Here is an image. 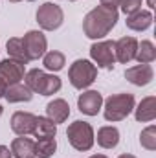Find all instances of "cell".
Wrapping results in <instances>:
<instances>
[{
  "label": "cell",
  "instance_id": "6da1fadb",
  "mask_svg": "<svg viewBox=\"0 0 156 158\" xmlns=\"http://www.w3.org/2000/svg\"><path fill=\"white\" fill-rule=\"evenodd\" d=\"M117 22V9H109L103 6L94 7L83 19V31L88 39L99 40L107 37Z\"/></svg>",
  "mask_w": 156,
  "mask_h": 158
},
{
  "label": "cell",
  "instance_id": "7a4b0ae2",
  "mask_svg": "<svg viewBox=\"0 0 156 158\" xmlns=\"http://www.w3.org/2000/svg\"><path fill=\"white\" fill-rule=\"evenodd\" d=\"M103 107V116L107 121H121L125 119L132 110H134V96L129 92H121V94H114L110 98H107Z\"/></svg>",
  "mask_w": 156,
  "mask_h": 158
},
{
  "label": "cell",
  "instance_id": "3957f363",
  "mask_svg": "<svg viewBox=\"0 0 156 158\" xmlns=\"http://www.w3.org/2000/svg\"><path fill=\"white\" fill-rule=\"evenodd\" d=\"M24 79H26L28 88L31 92H35V94H40V96H51V94L59 92L61 86H63L61 79L57 77V76L46 74L44 70H39V68L28 70Z\"/></svg>",
  "mask_w": 156,
  "mask_h": 158
},
{
  "label": "cell",
  "instance_id": "277c9868",
  "mask_svg": "<svg viewBox=\"0 0 156 158\" xmlns=\"http://www.w3.org/2000/svg\"><path fill=\"white\" fill-rule=\"evenodd\" d=\"M66 136H68V142L70 145L76 149V151H90L94 142H96V136H94V129L90 123L86 121H74L68 125V131H66Z\"/></svg>",
  "mask_w": 156,
  "mask_h": 158
},
{
  "label": "cell",
  "instance_id": "5b68a950",
  "mask_svg": "<svg viewBox=\"0 0 156 158\" xmlns=\"http://www.w3.org/2000/svg\"><path fill=\"white\" fill-rule=\"evenodd\" d=\"M96 77H97V68H96V64H92L86 59L74 61L70 70H68V79H70L72 86L77 88V90L88 88L96 81Z\"/></svg>",
  "mask_w": 156,
  "mask_h": 158
},
{
  "label": "cell",
  "instance_id": "8992f818",
  "mask_svg": "<svg viewBox=\"0 0 156 158\" xmlns=\"http://www.w3.org/2000/svg\"><path fill=\"white\" fill-rule=\"evenodd\" d=\"M64 20V13L61 9V6L53 4V2H44L40 4L37 9V22L42 30L46 31H53L57 28H61Z\"/></svg>",
  "mask_w": 156,
  "mask_h": 158
},
{
  "label": "cell",
  "instance_id": "52a82bcc",
  "mask_svg": "<svg viewBox=\"0 0 156 158\" xmlns=\"http://www.w3.org/2000/svg\"><path fill=\"white\" fill-rule=\"evenodd\" d=\"M90 57L92 61L105 70H112L116 63V53H114V40H97L90 46Z\"/></svg>",
  "mask_w": 156,
  "mask_h": 158
},
{
  "label": "cell",
  "instance_id": "ba28073f",
  "mask_svg": "<svg viewBox=\"0 0 156 158\" xmlns=\"http://www.w3.org/2000/svg\"><path fill=\"white\" fill-rule=\"evenodd\" d=\"M22 42H24V48H26V55L30 61H37L40 59L44 53H46V48H48V40L44 37L42 31H37V30H30L24 37H22Z\"/></svg>",
  "mask_w": 156,
  "mask_h": 158
},
{
  "label": "cell",
  "instance_id": "9c48e42d",
  "mask_svg": "<svg viewBox=\"0 0 156 158\" xmlns=\"http://www.w3.org/2000/svg\"><path fill=\"white\" fill-rule=\"evenodd\" d=\"M26 76V64L20 61H15L11 57L0 61V79L9 86L15 83H20Z\"/></svg>",
  "mask_w": 156,
  "mask_h": 158
},
{
  "label": "cell",
  "instance_id": "30bf717a",
  "mask_svg": "<svg viewBox=\"0 0 156 158\" xmlns=\"http://www.w3.org/2000/svg\"><path fill=\"white\" fill-rule=\"evenodd\" d=\"M79 110L86 116H97V112L103 107V96L97 90H84L77 98Z\"/></svg>",
  "mask_w": 156,
  "mask_h": 158
},
{
  "label": "cell",
  "instance_id": "8fae6325",
  "mask_svg": "<svg viewBox=\"0 0 156 158\" xmlns=\"http://www.w3.org/2000/svg\"><path fill=\"white\" fill-rule=\"evenodd\" d=\"M138 40L134 37H121L119 40L114 42V53H116V61L127 64L130 61H134L136 52H138Z\"/></svg>",
  "mask_w": 156,
  "mask_h": 158
},
{
  "label": "cell",
  "instance_id": "7c38bea8",
  "mask_svg": "<svg viewBox=\"0 0 156 158\" xmlns=\"http://www.w3.org/2000/svg\"><path fill=\"white\" fill-rule=\"evenodd\" d=\"M35 119L37 116L31 114V112H15L11 116V131L18 136H28L33 132V127H35Z\"/></svg>",
  "mask_w": 156,
  "mask_h": 158
},
{
  "label": "cell",
  "instance_id": "4fadbf2b",
  "mask_svg": "<svg viewBox=\"0 0 156 158\" xmlns=\"http://www.w3.org/2000/svg\"><path fill=\"white\" fill-rule=\"evenodd\" d=\"M125 77L136 86H147L154 77V72H153L151 64H136V66L125 70Z\"/></svg>",
  "mask_w": 156,
  "mask_h": 158
},
{
  "label": "cell",
  "instance_id": "5bb4252c",
  "mask_svg": "<svg viewBox=\"0 0 156 158\" xmlns=\"http://www.w3.org/2000/svg\"><path fill=\"white\" fill-rule=\"evenodd\" d=\"M46 118H50L55 125L57 123H63V121H66L68 116H70V105L64 101V99H53V101H50L48 105H46Z\"/></svg>",
  "mask_w": 156,
  "mask_h": 158
},
{
  "label": "cell",
  "instance_id": "9a60e30c",
  "mask_svg": "<svg viewBox=\"0 0 156 158\" xmlns=\"http://www.w3.org/2000/svg\"><path fill=\"white\" fill-rule=\"evenodd\" d=\"M125 24L132 31H145L153 24V13L151 11H145V9H140V11H136L132 15H127Z\"/></svg>",
  "mask_w": 156,
  "mask_h": 158
},
{
  "label": "cell",
  "instance_id": "2e32d148",
  "mask_svg": "<svg viewBox=\"0 0 156 158\" xmlns=\"http://www.w3.org/2000/svg\"><path fill=\"white\" fill-rule=\"evenodd\" d=\"M4 98L9 101V103H22V101H31L33 98V92L28 88V85L24 83H15V85H9L4 92Z\"/></svg>",
  "mask_w": 156,
  "mask_h": 158
},
{
  "label": "cell",
  "instance_id": "e0dca14e",
  "mask_svg": "<svg viewBox=\"0 0 156 158\" xmlns=\"http://www.w3.org/2000/svg\"><path fill=\"white\" fill-rule=\"evenodd\" d=\"M11 155L13 158H35V142L20 136L11 142Z\"/></svg>",
  "mask_w": 156,
  "mask_h": 158
},
{
  "label": "cell",
  "instance_id": "ac0fdd59",
  "mask_svg": "<svg viewBox=\"0 0 156 158\" xmlns=\"http://www.w3.org/2000/svg\"><path fill=\"white\" fill-rule=\"evenodd\" d=\"M134 114L136 119L142 121V123H147V121H153L156 118V98L154 96H147L140 101V105L134 109Z\"/></svg>",
  "mask_w": 156,
  "mask_h": 158
},
{
  "label": "cell",
  "instance_id": "d6986e66",
  "mask_svg": "<svg viewBox=\"0 0 156 158\" xmlns=\"http://www.w3.org/2000/svg\"><path fill=\"white\" fill-rule=\"evenodd\" d=\"M119 143V131L112 125L101 127L97 131V145L103 149H114Z\"/></svg>",
  "mask_w": 156,
  "mask_h": 158
},
{
  "label": "cell",
  "instance_id": "ffe728a7",
  "mask_svg": "<svg viewBox=\"0 0 156 158\" xmlns=\"http://www.w3.org/2000/svg\"><path fill=\"white\" fill-rule=\"evenodd\" d=\"M31 134H33L35 138H55V134H57V125H55L50 118L37 116L35 127H33V132H31Z\"/></svg>",
  "mask_w": 156,
  "mask_h": 158
},
{
  "label": "cell",
  "instance_id": "44dd1931",
  "mask_svg": "<svg viewBox=\"0 0 156 158\" xmlns=\"http://www.w3.org/2000/svg\"><path fill=\"white\" fill-rule=\"evenodd\" d=\"M42 61H44V68L46 70H51V72H59L64 68L66 64V57L63 52H57V50H51V52H46L42 55Z\"/></svg>",
  "mask_w": 156,
  "mask_h": 158
},
{
  "label": "cell",
  "instance_id": "7402d4cb",
  "mask_svg": "<svg viewBox=\"0 0 156 158\" xmlns=\"http://www.w3.org/2000/svg\"><path fill=\"white\" fill-rule=\"evenodd\" d=\"M6 46H7V53H9L11 59L20 61V63H24V64L30 63V59H28V55H26V48H24L22 37H13V39H9Z\"/></svg>",
  "mask_w": 156,
  "mask_h": 158
},
{
  "label": "cell",
  "instance_id": "603a6c76",
  "mask_svg": "<svg viewBox=\"0 0 156 158\" xmlns=\"http://www.w3.org/2000/svg\"><path fill=\"white\" fill-rule=\"evenodd\" d=\"M140 64H151L156 59V48L151 40H142V44H138V52L134 57Z\"/></svg>",
  "mask_w": 156,
  "mask_h": 158
},
{
  "label": "cell",
  "instance_id": "cb8c5ba5",
  "mask_svg": "<svg viewBox=\"0 0 156 158\" xmlns=\"http://www.w3.org/2000/svg\"><path fill=\"white\" fill-rule=\"evenodd\" d=\"M57 151L55 138H39L35 142V156L37 158H51Z\"/></svg>",
  "mask_w": 156,
  "mask_h": 158
},
{
  "label": "cell",
  "instance_id": "d4e9b609",
  "mask_svg": "<svg viewBox=\"0 0 156 158\" xmlns=\"http://www.w3.org/2000/svg\"><path fill=\"white\" fill-rule=\"evenodd\" d=\"M140 143L143 149L147 151H156V127L154 125H149L147 129L142 131L140 134Z\"/></svg>",
  "mask_w": 156,
  "mask_h": 158
},
{
  "label": "cell",
  "instance_id": "484cf974",
  "mask_svg": "<svg viewBox=\"0 0 156 158\" xmlns=\"http://www.w3.org/2000/svg\"><path fill=\"white\" fill-rule=\"evenodd\" d=\"M119 9L125 15H132V13L142 9V0H121L119 2Z\"/></svg>",
  "mask_w": 156,
  "mask_h": 158
},
{
  "label": "cell",
  "instance_id": "4316f807",
  "mask_svg": "<svg viewBox=\"0 0 156 158\" xmlns=\"http://www.w3.org/2000/svg\"><path fill=\"white\" fill-rule=\"evenodd\" d=\"M119 2L121 0H99V4L103 7H109V9H117L119 7Z\"/></svg>",
  "mask_w": 156,
  "mask_h": 158
},
{
  "label": "cell",
  "instance_id": "83f0119b",
  "mask_svg": "<svg viewBox=\"0 0 156 158\" xmlns=\"http://www.w3.org/2000/svg\"><path fill=\"white\" fill-rule=\"evenodd\" d=\"M0 158H13L11 151H9V147H6V145H0Z\"/></svg>",
  "mask_w": 156,
  "mask_h": 158
},
{
  "label": "cell",
  "instance_id": "f1b7e54d",
  "mask_svg": "<svg viewBox=\"0 0 156 158\" xmlns=\"http://www.w3.org/2000/svg\"><path fill=\"white\" fill-rule=\"evenodd\" d=\"M6 88H7V85L0 79V98H4V92H6Z\"/></svg>",
  "mask_w": 156,
  "mask_h": 158
},
{
  "label": "cell",
  "instance_id": "f546056e",
  "mask_svg": "<svg viewBox=\"0 0 156 158\" xmlns=\"http://www.w3.org/2000/svg\"><path fill=\"white\" fill-rule=\"evenodd\" d=\"M147 6H149V7L153 9V7H154V0H147Z\"/></svg>",
  "mask_w": 156,
  "mask_h": 158
},
{
  "label": "cell",
  "instance_id": "4dcf8cb0",
  "mask_svg": "<svg viewBox=\"0 0 156 158\" xmlns=\"http://www.w3.org/2000/svg\"><path fill=\"white\" fill-rule=\"evenodd\" d=\"M117 158H136L134 155H121V156H117Z\"/></svg>",
  "mask_w": 156,
  "mask_h": 158
},
{
  "label": "cell",
  "instance_id": "1f68e13d",
  "mask_svg": "<svg viewBox=\"0 0 156 158\" xmlns=\"http://www.w3.org/2000/svg\"><path fill=\"white\" fill-rule=\"evenodd\" d=\"M88 158H107L105 155H92V156H88Z\"/></svg>",
  "mask_w": 156,
  "mask_h": 158
},
{
  "label": "cell",
  "instance_id": "d6a6232c",
  "mask_svg": "<svg viewBox=\"0 0 156 158\" xmlns=\"http://www.w3.org/2000/svg\"><path fill=\"white\" fill-rule=\"evenodd\" d=\"M2 112H4V107H2V105H0V116H2Z\"/></svg>",
  "mask_w": 156,
  "mask_h": 158
},
{
  "label": "cell",
  "instance_id": "836d02e7",
  "mask_svg": "<svg viewBox=\"0 0 156 158\" xmlns=\"http://www.w3.org/2000/svg\"><path fill=\"white\" fill-rule=\"evenodd\" d=\"M11 2H20V0H11ZM28 2H31V0H28Z\"/></svg>",
  "mask_w": 156,
  "mask_h": 158
},
{
  "label": "cell",
  "instance_id": "e575fe53",
  "mask_svg": "<svg viewBox=\"0 0 156 158\" xmlns=\"http://www.w3.org/2000/svg\"><path fill=\"white\" fill-rule=\"evenodd\" d=\"M70 2H74V0H70Z\"/></svg>",
  "mask_w": 156,
  "mask_h": 158
}]
</instances>
